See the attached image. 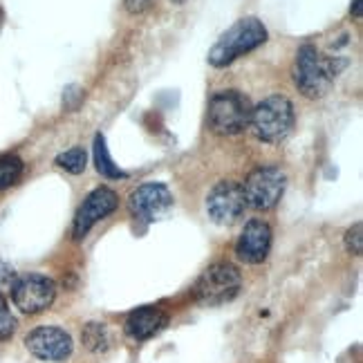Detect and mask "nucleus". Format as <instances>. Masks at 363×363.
I'll use <instances>...</instances> for the list:
<instances>
[{
    "mask_svg": "<svg viewBox=\"0 0 363 363\" xmlns=\"http://www.w3.org/2000/svg\"><path fill=\"white\" fill-rule=\"evenodd\" d=\"M264 40H267L264 25L258 18H242L220 36V40L208 52V63L213 67H227L235 59L260 48Z\"/></svg>",
    "mask_w": 363,
    "mask_h": 363,
    "instance_id": "1",
    "label": "nucleus"
},
{
    "mask_svg": "<svg viewBox=\"0 0 363 363\" xmlns=\"http://www.w3.org/2000/svg\"><path fill=\"white\" fill-rule=\"evenodd\" d=\"M339 69L334 67V63L330 59H325L314 45H303L296 52V61H294V81L298 90L310 96V99H316V96H323L334 77H337Z\"/></svg>",
    "mask_w": 363,
    "mask_h": 363,
    "instance_id": "2",
    "label": "nucleus"
},
{
    "mask_svg": "<svg viewBox=\"0 0 363 363\" xmlns=\"http://www.w3.org/2000/svg\"><path fill=\"white\" fill-rule=\"evenodd\" d=\"M251 128L267 144H278L294 128V106L287 96H269L251 110Z\"/></svg>",
    "mask_w": 363,
    "mask_h": 363,
    "instance_id": "3",
    "label": "nucleus"
},
{
    "mask_svg": "<svg viewBox=\"0 0 363 363\" xmlns=\"http://www.w3.org/2000/svg\"><path fill=\"white\" fill-rule=\"evenodd\" d=\"M251 104L238 90H222L208 104V125L218 135H240L251 121Z\"/></svg>",
    "mask_w": 363,
    "mask_h": 363,
    "instance_id": "4",
    "label": "nucleus"
},
{
    "mask_svg": "<svg viewBox=\"0 0 363 363\" xmlns=\"http://www.w3.org/2000/svg\"><path fill=\"white\" fill-rule=\"evenodd\" d=\"M240 285H242L240 272L229 262H218L204 269V274L198 278V283L193 287V294L198 303L206 307H216L238 296Z\"/></svg>",
    "mask_w": 363,
    "mask_h": 363,
    "instance_id": "5",
    "label": "nucleus"
},
{
    "mask_svg": "<svg viewBox=\"0 0 363 363\" xmlns=\"http://www.w3.org/2000/svg\"><path fill=\"white\" fill-rule=\"evenodd\" d=\"M287 177L276 166H260V169L251 171L247 182L242 184L247 206L258 208V211H269L278 202H281L285 193Z\"/></svg>",
    "mask_w": 363,
    "mask_h": 363,
    "instance_id": "6",
    "label": "nucleus"
},
{
    "mask_svg": "<svg viewBox=\"0 0 363 363\" xmlns=\"http://www.w3.org/2000/svg\"><path fill=\"white\" fill-rule=\"evenodd\" d=\"M57 296V285L52 278L40 274L18 276L11 285V298L23 314H38L48 310Z\"/></svg>",
    "mask_w": 363,
    "mask_h": 363,
    "instance_id": "7",
    "label": "nucleus"
},
{
    "mask_svg": "<svg viewBox=\"0 0 363 363\" xmlns=\"http://www.w3.org/2000/svg\"><path fill=\"white\" fill-rule=\"evenodd\" d=\"M247 208V200H245V191L242 184L238 182H220L211 189L206 198V213L216 225L229 227L233 222H238Z\"/></svg>",
    "mask_w": 363,
    "mask_h": 363,
    "instance_id": "8",
    "label": "nucleus"
},
{
    "mask_svg": "<svg viewBox=\"0 0 363 363\" xmlns=\"http://www.w3.org/2000/svg\"><path fill=\"white\" fill-rule=\"evenodd\" d=\"M130 211L144 222H155L171 213L173 193L162 182H148L130 193Z\"/></svg>",
    "mask_w": 363,
    "mask_h": 363,
    "instance_id": "9",
    "label": "nucleus"
},
{
    "mask_svg": "<svg viewBox=\"0 0 363 363\" xmlns=\"http://www.w3.org/2000/svg\"><path fill=\"white\" fill-rule=\"evenodd\" d=\"M117 206H119V198L113 189H108V186L94 189L88 198L83 200V204L79 206V211L74 216V238L83 240L96 222L113 213Z\"/></svg>",
    "mask_w": 363,
    "mask_h": 363,
    "instance_id": "10",
    "label": "nucleus"
},
{
    "mask_svg": "<svg viewBox=\"0 0 363 363\" xmlns=\"http://www.w3.org/2000/svg\"><path fill=\"white\" fill-rule=\"evenodd\" d=\"M25 345L40 361H65L72 354V337L61 328H36L25 337Z\"/></svg>",
    "mask_w": 363,
    "mask_h": 363,
    "instance_id": "11",
    "label": "nucleus"
},
{
    "mask_svg": "<svg viewBox=\"0 0 363 363\" xmlns=\"http://www.w3.org/2000/svg\"><path fill=\"white\" fill-rule=\"evenodd\" d=\"M269 249H272V227L262 220L247 222L238 242H235V256L247 264H258L269 256Z\"/></svg>",
    "mask_w": 363,
    "mask_h": 363,
    "instance_id": "12",
    "label": "nucleus"
},
{
    "mask_svg": "<svg viewBox=\"0 0 363 363\" xmlns=\"http://www.w3.org/2000/svg\"><path fill=\"white\" fill-rule=\"evenodd\" d=\"M166 323H169V316H166L164 310H160V307H142L125 320V334L135 341H146L162 332Z\"/></svg>",
    "mask_w": 363,
    "mask_h": 363,
    "instance_id": "13",
    "label": "nucleus"
},
{
    "mask_svg": "<svg viewBox=\"0 0 363 363\" xmlns=\"http://www.w3.org/2000/svg\"><path fill=\"white\" fill-rule=\"evenodd\" d=\"M94 164H96V171L108 179H123L125 177V171H121L119 166L113 162V157H110L104 135L94 137Z\"/></svg>",
    "mask_w": 363,
    "mask_h": 363,
    "instance_id": "14",
    "label": "nucleus"
},
{
    "mask_svg": "<svg viewBox=\"0 0 363 363\" xmlns=\"http://www.w3.org/2000/svg\"><path fill=\"white\" fill-rule=\"evenodd\" d=\"M81 339L86 343L88 350H92V352H104L110 345V334L104 323H88L81 332Z\"/></svg>",
    "mask_w": 363,
    "mask_h": 363,
    "instance_id": "15",
    "label": "nucleus"
},
{
    "mask_svg": "<svg viewBox=\"0 0 363 363\" xmlns=\"http://www.w3.org/2000/svg\"><path fill=\"white\" fill-rule=\"evenodd\" d=\"M23 175V160L16 155L0 157V191L13 186Z\"/></svg>",
    "mask_w": 363,
    "mask_h": 363,
    "instance_id": "16",
    "label": "nucleus"
},
{
    "mask_svg": "<svg viewBox=\"0 0 363 363\" xmlns=\"http://www.w3.org/2000/svg\"><path fill=\"white\" fill-rule=\"evenodd\" d=\"M57 164L61 166L63 171L72 173V175H79V173L86 171L88 155H86V150H83L81 146H74V148L61 152V155L57 157Z\"/></svg>",
    "mask_w": 363,
    "mask_h": 363,
    "instance_id": "17",
    "label": "nucleus"
},
{
    "mask_svg": "<svg viewBox=\"0 0 363 363\" xmlns=\"http://www.w3.org/2000/svg\"><path fill=\"white\" fill-rule=\"evenodd\" d=\"M13 332H16V318L11 316L7 301L3 296V291H0V341L11 339Z\"/></svg>",
    "mask_w": 363,
    "mask_h": 363,
    "instance_id": "18",
    "label": "nucleus"
},
{
    "mask_svg": "<svg viewBox=\"0 0 363 363\" xmlns=\"http://www.w3.org/2000/svg\"><path fill=\"white\" fill-rule=\"evenodd\" d=\"M361 242H363V235H361V225H354L350 231L345 233V247L350 254L359 256L361 254Z\"/></svg>",
    "mask_w": 363,
    "mask_h": 363,
    "instance_id": "19",
    "label": "nucleus"
},
{
    "mask_svg": "<svg viewBox=\"0 0 363 363\" xmlns=\"http://www.w3.org/2000/svg\"><path fill=\"white\" fill-rule=\"evenodd\" d=\"M16 281V272H13L7 262L0 260V287H11Z\"/></svg>",
    "mask_w": 363,
    "mask_h": 363,
    "instance_id": "20",
    "label": "nucleus"
},
{
    "mask_svg": "<svg viewBox=\"0 0 363 363\" xmlns=\"http://www.w3.org/2000/svg\"><path fill=\"white\" fill-rule=\"evenodd\" d=\"M123 5L130 13H142L144 9H148L150 0H123Z\"/></svg>",
    "mask_w": 363,
    "mask_h": 363,
    "instance_id": "21",
    "label": "nucleus"
},
{
    "mask_svg": "<svg viewBox=\"0 0 363 363\" xmlns=\"http://www.w3.org/2000/svg\"><path fill=\"white\" fill-rule=\"evenodd\" d=\"M352 13L357 18H361V0H354V5H352Z\"/></svg>",
    "mask_w": 363,
    "mask_h": 363,
    "instance_id": "22",
    "label": "nucleus"
},
{
    "mask_svg": "<svg viewBox=\"0 0 363 363\" xmlns=\"http://www.w3.org/2000/svg\"><path fill=\"white\" fill-rule=\"evenodd\" d=\"M173 3H177V5H182V3H184V0H173Z\"/></svg>",
    "mask_w": 363,
    "mask_h": 363,
    "instance_id": "23",
    "label": "nucleus"
}]
</instances>
